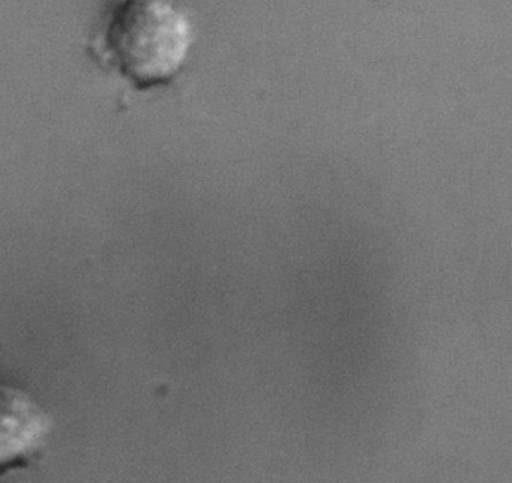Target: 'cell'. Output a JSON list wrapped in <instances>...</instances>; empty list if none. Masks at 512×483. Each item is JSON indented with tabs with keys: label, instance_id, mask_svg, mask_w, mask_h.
<instances>
[{
	"label": "cell",
	"instance_id": "7a4b0ae2",
	"mask_svg": "<svg viewBox=\"0 0 512 483\" xmlns=\"http://www.w3.org/2000/svg\"><path fill=\"white\" fill-rule=\"evenodd\" d=\"M52 434L49 413L25 390L0 386V477L31 467Z\"/></svg>",
	"mask_w": 512,
	"mask_h": 483
},
{
	"label": "cell",
	"instance_id": "6da1fadb",
	"mask_svg": "<svg viewBox=\"0 0 512 483\" xmlns=\"http://www.w3.org/2000/svg\"><path fill=\"white\" fill-rule=\"evenodd\" d=\"M94 51L136 89L170 83L184 68L194 42L184 12L166 2H124L98 35Z\"/></svg>",
	"mask_w": 512,
	"mask_h": 483
}]
</instances>
